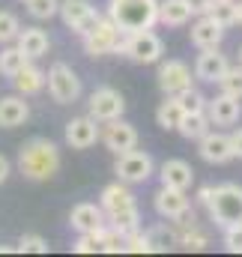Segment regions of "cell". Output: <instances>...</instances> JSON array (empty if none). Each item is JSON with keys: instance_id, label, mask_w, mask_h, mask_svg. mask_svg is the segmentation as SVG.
I'll use <instances>...</instances> for the list:
<instances>
[{"instance_id": "1", "label": "cell", "mask_w": 242, "mask_h": 257, "mask_svg": "<svg viewBox=\"0 0 242 257\" xmlns=\"http://www.w3.org/2000/svg\"><path fill=\"white\" fill-rule=\"evenodd\" d=\"M60 150L48 138H33V141L21 144V150H18V171L24 174V180L45 183L60 171Z\"/></svg>"}, {"instance_id": "2", "label": "cell", "mask_w": 242, "mask_h": 257, "mask_svg": "<svg viewBox=\"0 0 242 257\" xmlns=\"http://www.w3.org/2000/svg\"><path fill=\"white\" fill-rule=\"evenodd\" d=\"M197 200L209 209V218L218 227L239 224L242 221V186L239 183H221V186H203Z\"/></svg>"}, {"instance_id": "3", "label": "cell", "mask_w": 242, "mask_h": 257, "mask_svg": "<svg viewBox=\"0 0 242 257\" xmlns=\"http://www.w3.org/2000/svg\"><path fill=\"white\" fill-rule=\"evenodd\" d=\"M108 18L129 30H147L159 24V0H108Z\"/></svg>"}, {"instance_id": "4", "label": "cell", "mask_w": 242, "mask_h": 257, "mask_svg": "<svg viewBox=\"0 0 242 257\" xmlns=\"http://www.w3.org/2000/svg\"><path fill=\"white\" fill-rule=\"evenodd\" d=\"M117 54H123L126 60H132V63H138V66H153L162 60L165 42H162V36L153 27H147V30H129V33H123V42H120V48H117Z\"/></svg>"}, {"instance_id": "5", "label": "cell", "mask_w": 242, "mask_h": 257, "mask_svg": "<svg viewBox=\"0 0 242 257\" xmlns=\"http://www.w3.org/2000/svg\"><path fill=\"white\" fill-rule=\"evenodd\" d=\"M81 39H84V51L90 57H105V54H117L123 42V30L108 15H99L93 21V27L87 33H81Z\"/></svg>"}, {"instance_id": "6", "label": "cell", "mask_w": 242, "mask_h": 257, "mask_svg": "<svg viewBox=\"0 0 242 257\" xmlns=\"http://www.w3.org/2000/svg\"><path fill=\"white\" fill-rule=\"evenodd\" d=\"M45 87L57 105H72L81 99V78L69 63H54L45 72Z\"/></svg>"}, {"instance_id": "7", "label": "cell", "mask_w": 242, "mask_h": 257, "mask_svg": "<svg viewBox=\"0 0 242 257\" xmlns=\"http://www.w3.org/2000/svg\"><path fill=\"white\" fill-rule=\"evenodd\" d=\"M153 156L150 153H144V150H138V147H132V150H126L117 156V162H114V174H117V180L126 183V186H141V183H147L150 177H153Z\"/></svg>"}, {"instance_id": "8", "label": "cell", "mask_w": 242, "mask_h": 257, "mask_svg": "<svg viewBox=\"0 0 242 257\" xmlns=\"http://www.w3.org/2000/svg\"><path fill=\"white\" fill-rule=\"evenodd\" d=\"M87 108H90V117L96 123H108V120H117V117L126 114V99L114 87H99V90L90 93Z\"/></svg>"}, {"instance_id": "9", "label": "cell", "mask_w": 242, "mask_h": 257, "mask_svg": "<svg viewBox=\"0 0 242 257\" xmlns=\"http://www.w3.org/2000/svg\"><path fill=\"white\" fill-rule=\"evenodd\" d=\"M153 206L156 212L165 218V221H185L188 212H191V200L182 189H171V186H162L159 192L153 194Z\"/></svg>"}, {"instance_id": "10", "label": "cell", "mask_w": 242, "mask_h": 257, "mask_svg": "<svg viewBox=\"0 0 242 257\" xmlns=\"http://www.w3.org/2000/svg\"><path fill=\"white\" fill-rule=\"evenodd\" d=\"M57 15L63 18V24H66L72 33H78V36L87 33V30L93 27V21L99 18L96 6H93L90 0H60Z\"/></svg>"}, {"instance_id": "11", "label": "cell", "mask_w": 242, "mask_h": 257, "mask_svg": "<svg viewBox=\"0 0 242 257\" xmlns=\"http://www.w3.org/2000/svg\"><path fill=\"white\" fill-rule=\"evenodd\" d=\"M99 141L105 144V150H111L114 156H120L126 150L138 147V128L132 126V123H126L123 117H117V120L105 123V128L99 132Z\"/></svg>"}, {"instance_id": "12", "label": "cell", "mask_w": 242, "mask_h": 257, "mask_svg": "<svg viewBox=\"0 0 242 257\" xmlns=\"http://www.w3.org/2000/svg\"><path fill=\"white\" fill-rule=\"evenodd\" d=\"M203 114H206L209 126H233V123H239V117H242V99L218 93V96L206 99Z\"/></svg>"}, {"instance_id": "13", "label": "cell", "mask_w": 242, "mask_h": 257, "mask_svg": "<svg viewBox=\"0 0 242 257\" xmlns=\"http://www.w3.org/2000/svg\"><path fill=\"white\" fill-rule=\"evenodd\" d=\"M159 87L165 96H177L185 87H191V69L182 60H159Z\"/></svg>"}, {"instance_id": "14", "label": "cell", "mask_w": 242, "mask_h": 257, "mask_svg": "<svg viewBox=\"0 0 242 257\" xmlns=\"http://www.w3.org/2000/svg\"><path fill=\"white\" fill-rule=\"evenodd\" d=\"M197 153L203 162L209 165H227L233 159V147H230V135L224 132H206L203 138H197Z\"/></svg>"}, {"instance_id": "15", "label": "cell", "mask_w": 242, "mask_h": 257, "mask_svg": "<svg viewBox=\"0 0 242 257\" xmlns=\"http://www.w3.org/2000/svg\"><path fill=\"white\" fill-rule=\"evenodd\" d=\"M188 39H191V45L194 48H218L221 42H224V27L206 12V15H197V21L191 24V30H188Z\"/></svg>"}, {"instance_id": "16", "label": "cell", "mask_w": 242, "mask_h": 257, "mask_svg": "<svg viewBox=\"0 0 242 257\" xmlns=\"http://www.w3.org/2000/svg\"><path fill=\"white\" fill-rule=\"evenodd\" d=\"M99 123L87 114V117H72L66 123V144L72 150H90L96 141H99Z\"/></svg>"}, {"instance_id": "17", "label": "cell", "mask_w": 242, "mask_h": 257, "mask_svg": "<svg viewBox=\"0 0 242 257\" xmlns=\"http://www.w3.org/2000/svg\"><path fill=\"white\" fill-rule=\"evenodd\" d=\"M227 66H230L227 54H221L218 48H203L194 60V78H200L206 84H218V78L227 72Z\"/></svg>"}, {"instance_id": "18", "label": "cell", "mask_w": 242, "mask_h": 257, "mask_svg": "<svg viewBox=\"0 0 242 257\" xmlns=\"http://www.w3.org/2000/svg\"><path fill=\"white\" fill-rule=\"evenodd\" d=\"M159 180H162V186L188 192L191 183H194V168H191L185 159H168V162H162V168H159Z\"/></svg>"}, {"instance_id": "19", "label": "cell", "mask_w": 242, "mask_h": 257, "mask_svg": "<svg viewBox=\"0 0 242 257\" xmlns=\"http://www.w3.org/2000/svg\"><path fill=\"white\" fill-rule=\"evenodd\" d=\"M15 45L24 51V57H27V60H39V57H45V54H48L51 39H48V33H45V30H39V27H21V30H18V36H15Z\"/></svg>"}, {"instance_id": "20", "label": "cell", "mask_w": 242, "mask_h": 257, "mask_svg": "<svg viewBox=\"0 0 242 257\" xmlns=\"http://www.w3.org/2000/svg\"><path fill=\"white\" fill-rule=\"evenodd\" d=\"M108 218H105V209L102 206H96V203H75L72 206V212H69V224H72V230H78V233H87V230H96V227H102Z\"/></svg>"}, {"instance_id": "21", "label": "cell", "mask_w": 242, "mask_h": 257, "mask_svg": "<svg viewBox=\"0 0 242 257\" xmlns=\"http://www.w3.org/2000/svg\"><path fill=\"white\" fill-rule=\"evenodd\" d=\"M30 120V105L24 96H3L0 99V128H18Z\"/></svg>"}, {"instance_id": "22", "label": "cell", "mask_w": 242, "mask_h": 257, "mask_svg": "<svg viewBox=\"0 0 242 257\" xmlns=\"http://www.w3.org/2000/svg\"><path fill=\"white\" fill-rule=\"evenodd\" d=\"M9 81H12L15 93H21V96H36V93L45 90V72L33 63V60H27L24 69H18V75H12Z\"/></svg>"}, {"instance_id": "23", "label": "cell", "mask_w": 242, "mask_h": 257, "mask_svg": "<svg viewBox=\"0 0 242 257\" xmlns=\"http://www.w3.org/2000/svg\"><path fill=\"white\" fill-rule=\"evenodd\" d=\"M99 206L105 209V215H111V212H120V209H129V206H135V194L132 189L126 186V183H111V186H105L102 189V197H99Z\"/></svg>"}, {"instance_id": "24", "label": "cell", "mask_w": 242, "mask_h": 257, "mask_svg": "<svg viewBox=\"0 0 242 257\" xmlns=\"http://www.w3.org/2000/svg\"><path fill=\"white\" fill-rule=\"evenodd\" d=\"M191 21V6L185 0H159V24L182 27Z\"/></svg>"}, {"instance_id": "25", "label": "cell", "mask_w": 242, "mask_h": 257, "mask_svg": "<svg viewBox=\"0 0 242 257\" xmlns=\"http://www.w3.org/2000/svg\"><path fill=\"white\" fill-rule=\"evenodd\" d=\"M182 111L180 102H177V96H165V102L156 108V123L165 128V132H177V126H180L182 120Z\"/></svg>"}, {"instance_id": "26", "label": "cell", "mask_w": 242, "mask_h": 257, "mask_svg": "<svg viewBox=\"0 0 242 257\" xmlns=\"http://www.w3.org/2000/svg\"><path fill=\"white\" fill-rule=\"evenodd\" d=\"M185 141H197V138H203L206 132H209V120H206V114L203 111H191V114H182L180 126H177Z\"/></svg>"}, {"instance_id": "27", "label": "cell", "mask_w": 242, "mask_h": 257, "mask_svg": "<svg viewBox=\"0 0 242 257\" xmlns=\"http://www.w3.org/2000/svg\"><path fill=\"white\" fill-rule=\"evenodd\" d=\"M105 230H108V221H105L102 227H96V230L81 233V236L75 239L72 251H75V254H96V251H102V245H105Z\"/></svg>"}, {"instance_id": "28", "label": "cell", "mask_w": 242, "mask_h": 257, "mask_svg": "<svg viewBox=\"0 0 242 257\" xmlns=\"http://www.w3.org/2000/svg\"><path fill=\"white\" fill-rule=\"evenodd\" d=\"M105 218H108V224H111L114 230H120L123 236L132 233V230H141V212H138V203L129 206V209H120V212H111V215H105Z\"/></svg>"}, {"instance_id": "29", "label": "cell", "mask_w": 242, "mask_h": 257, "mask_svg": "<svg viewBox=\"0 0 242 257\" xmlns=\"http://www.w3.org/2000/svg\"><path fill=\"white\" fill-rule=\"evenodd\" d=\"M27 63V57H24V51L18 48V45H3L0 48V75L3 78H12V75H18V69H24Z\"/></svg>"}, {"instance_id": "30", "label": "cell", "mask_w": 242, "mask_h": 257, "mask_svg": "<svg viewBox=\"0 0 242 257\" xmlns=\"http://www.w3.org/2000/svg\"><path fill=\"white\" fill-rule=\"evenodd\" d=\"M147 236H150V242H153V251H168V248L180 245V233H177L174 227H168V224H156V227H150Z\"/></svg>"}, {"instance_id": "31", "label": "cell", "mask_w": 242, "mask_h": 257, "mask_svg": "<svg viewBox=\"0 0 242 257\" xmlns=\"http://www.w3.org/2000/svg\"><path fill=\"white\" fill-rule=\"evenodd\" d=\"M218 90L233 96V99H242V66H227V72L218 78Z\"/></svg>"}, {"instance_id": "32", "label": "cell", "mask_w": 242, "mask_h": 257, "mask_svg": "<svg viewBox=\"0 0 242 257\" xmlns=\"http://www.w3.org/2000/svg\"><path fill=\"white\" fill-rule=\"evenodd\" d=\"M209 15H212L224 30L233 27V24H236V0H215L212 9H209Z\"/></svg>"}, {"instance_id": "33", "label": "cell", "mask_w": 242, "mask_h": 257, "mask_svg": "<svg viewBox=\"0 0 242 257\" xmlns=\"http://www.w3.org/2000/svg\"><path fill=\"white\" fill-rule=\"evenodd\" d=\"M24 6H27V15H30V18H36V21H48V18L57 15L60 0H24Z\"/></svg>"}, {"instance_id": "34", "label": "cell", "mask_w": 242, "mask_h": 257, "mask_svg": "<svg viewBox=\"0 0 242 257\" xmlns=\"http://www.w3.org/2000/svg\"><path fill=\"white\" fill-rule=\"evenodd\" d=\"M18 30H21V21H18V15H15V12H9V9H0V45H9V42H15Z\"/></svg>"}, {"instance_id": "35", "label": "cell", "mask_w": 242, "mask_h": 257, "mask_svg": "<svg viewBox=\"0 0 242 257\" xmlns=\"http://www.w3.org/2000/svg\"><path fill=\"white\" fill-rule=\"evenodd\" d=\"M177 102H180V108L185 114H191V111H203L206 108V96L197 90V87H185L182 93H177Z\"/></svg>"}, {"instance_id": "36", "label": "cell", "mask_w": 242, "mask_h": 257, "mask_svg": "<svg viewBox=\"0 0 242 257\" xmlns=\"http://www.w3.org/2000/svg\"><path fill=\"white\" fill-rule=\"evenodd\" d=\"M123 251H126V254H153V242H150V236H147V233L132 230V233H126Z\"/></svg>"}, {"instance_id": "37", "label": "cell", "mask_w": 242, "mask_h": 257, "mask_svg": "<svg viewBox=\"0 0 242 257\" xmlns=\"http://www.w3.org/2000/svg\"><path fill=\"white\" fill-rule=\"evenodd\" d=\"M21 254H48V239L39 236V233H21L18 245H15Z\"/></svg>"}, {"instance_id": "38", "label": "cell", "mask_w": 242, "mask_h": 257, "mask_svg": "<svg viewBox=\"0 0 242 257\" xmlns=\"http://www.w3.org/2000/svg\"><path fill=\"white\" fill-rule=\"evenodd\" d=\"M180 245L185 248V251H203V248L209 245V236H206L203 230L191 227V230H185V233H180Z\"/></svg>"}, {"instance_id": "39", "label": "cell", "mask_w": 242, "mask_h": 257, "mask_svg": "<svg viewBox=\"0 0 242 257\" xmlns=\"http://www.w3.org/2000/svg\"><path fill=\"white\" fill-rule=\"evenodd\" d=\"M224 230V248L230 254H242V224H227Z\"/></svg>"}, {"instance_id": "40", "label": "cell", "mask_w": 242, "mask_h": 257, "mask_svg": "<svg viewBox=\"0 0 242 257\" xmlns=\"http://www.w3.org/2000/svg\"><path fill=\"white\" fill-rule=\"evenodd\" d=\"M123 242H126V236H123L120 230H114V227L108 224V230H105V245H102V251H105V254H120V251H123Z\"/></svg>"}, {"instance_id": "41", "label": "cell", "mask_w": 242, "mask_h": 257, "mask_svg": "<svg viewBox=\"0 0 242 257\" xmlns=\"http://www.w3.org/2000/svg\"><path fill=\"white\" fill-rule=\"evenodd\" d=\"M185 3L191 6V15H206V12L212 9L215 0H185Z\"/></svg>"}, {"instance_id": "42", "label": "cell", "mask_w": 242, "mask_h": 257, "mask_svg": "<svg viewBox=\"0 0 242 257\" xmlns=\"http://www.w3.org/2000/svg\"><path fill=\"white\" fill-rule=\"evenodd\" d=\"M230 147H233V159L242 162V126L230 132Z\"/></svg>"}, {"instance_id": "43", "label": "cell", "mask_w": 242, "mask_h": 257, "mask_svg": "<svg viewBox=\"0 0 242 257\" xmlns=\"http://www.w3.org/2000/svg\"><path fill=\"white\" fill-rule=\"evenodd\" d=\"M9 174H12V165H9V159H6V156H0V186L9 180Z\"/></svg>"}, {"instance_id": "44", "label": "cell", "mask_w": 242, "mask_h": 257, "mask_svg": "<svg viewBox=\"0 0 242 257\" xmlns=\"http://www.w3.org/2000/svg\"><path fill=\"white\" fill-rule=\"evenodd\" d=\"M12 251H18L15 245H6V242H0V254H12Z\"/></svg>"}, {"instance_id": "45", "label": "cell", "mask_w": 242, "mask_h": 257, "mask_svg": "<svg viewBox=\"0 0 242 257\" xmlns=\"http://www.w3.org/2000/svg\"><path fill=\"white\" fill-rule=\"evenodd\" d=\"M236 24L242 27V0H236Z\"/></svg>"}, {"instance_id": "46", "label": "cell", "mask_w": 242, "mask_h": 257, "mask_svg": "<svg viewBox=\"0 0 242 257\" xmlns=\"http://www.w3.org/2000/svg\"><path fill=\"white\" fill-rule=\"evenodd\" d=\"M239 66H242V45H239Z\"/></svg>"}, {"instance_id": "47", "label": "cell", "mask_w": 242, "mask_h": 257, "mask_svg": "<svg viewBox=\"0 0 242 257\" xmlns=\"http://www.w3.org/2000/svg\"><path fill=\"white\" fill-rule=\"evenodd\" d=\"M21 3H24V0H21Z\"/></svg>"}, {"instance_id": "48", "label": "cell", "mask_w": 242, "mask_h": 257, "mask_svg": "<svg viewBox=\"0 0 242 257\" xmlns=\"http://www.w3.org/2000/svg\"><path fill=\"white\" fill-rule=\"evenodd\" d=\"M239 224H242V221H239Z\"/></svg>"}]
</instances>
